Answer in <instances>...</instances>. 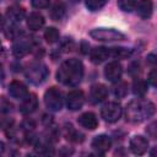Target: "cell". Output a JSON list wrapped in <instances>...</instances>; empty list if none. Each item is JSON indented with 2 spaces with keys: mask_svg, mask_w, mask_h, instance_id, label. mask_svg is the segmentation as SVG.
<instances>
[{
  "mask_svg": "<svg viewBox=\"0 0 157 157\" xmlns=\"http://www.w3.org/2000/svg\"><path fill=\"white\" fill-rule=\"evenodd\" d=\"M83 77V65L81 60L71 58L65 60L56 71V80L65 86H76Z\"/></svg>",
  "mask_w": 157,
  "mask_h": 157,
  "instance_id": "6da1fadb",
  "label": "cell"
},
{
  "mask_svg": "<svg viewBox=\"0 0 157 157\" xmlns=\"http://www.w3.org/2000/svg\"><path fill=\"white\" fill-rule=\"evenodd\" d=\"M155 114V104L146 99H134L126 104L125 117L130 123H141Z\"/></svg>",
  "mask_w": 157,
  "mask_h": 157,
  "instance_id": "7a4b0ae2",
  "label": "cell"
},
{
  "mask_svg": "<svg viewBox=\"0 0 157 157\" xmlns=\"http://www.w3.org/2000/svg\"><path fill=\"white\" fill-rule=\"evenodd\" d=\"M90 36L96 39V40H102V42H114V40H123L125 39V34L121 33L118 29L114 28H105V27H99L94 28L90 32Z\"/></svg>",
  "mask_w": 157,
  "mask_h": 157,
  "instance_id": "3957f363",
  "label": "cell"
},
{
  "mask_svg": "<svg viewBox=\"0 0 157 157\" xmlns=\"http://www.w3.org/2000/svg\"><path fill=\"white\" fill-rule=\"evenodd\" d=\"M44 104L52 112H59L63 108V96L59 88L50 87L44 93Z\"/></svg>",
  "mask_w": 157,
  "mask_h": 157,
  "instance_id": "277c9868",
  "label": "cell"
},
{
  "mask_svg": "<svg viewBox=\"0 0 157 157\" xmlns=\"http://www.w3.org/2000/svg\"><path fill=\"white\" fill-rule=\"evenodd\" d=\"M26 76L27 78L34 83V85H38L40 82H43L47 76H48V69L44 64H40V63H36V64H32L31 66H28L27 71H26Z\"/></svg>",
  "mask_w": 157,
  "mask_h": 157,
  "instance_id": "5b68a950",
  "label": "cell"
},
{
  "mask_svg": "<svg viewBox=\"0 0 157 157\" xmlns=\"http://www.w3.org/2000/svg\"><path fill=\"white\" fill-rule=\"evenodd\" d=\"M121 107L117 102H109L101 109V117L107 123H115L121 117Z\"/></svg>",
  "mask_w": 157,
  "mask_h": 157,
  "instance_id": "8992f818",
  "label": "cell"
},
{
  "mask_svg": "<svg viewBox=\"0 0 157 157\" xmlns=\"http://www.w3.org/2000/svg\"><path fill=\"white\" fill-rule=\"evenodd\" d=\"M85 103V96L83 92L80 90H74L67 93L66 96V105L70 110H78L82 108Z\"/></svg>",
  "mask_w": 157,
  "mask_h": 157,
  "instance_id": "52a82bcc",
  "label": "cell"
},
{
  "mask_svg": "<svg viewBox=\"0 0 157 157\" xmlns=\"http://www.w3.org/2000/svg\"><path fill=\"white\" fill-rule=\"evenodd\" d=\"M92 148L97 152V153H101V155H104L105 152L109 151V148L112 147V140L108 135H104V134H101V135H97L93 140H92V144H91Z\"/></svg>",
  "mask_w": 157,
  "mask_h": 157,
  "instance_id": "ba28073f",
  "label": "cell"
},
{
  "mask_svg": "<svg viewBox=\"0 0 157 157\" xmlns=\"http://www.w3.org/2000/svg\"><path fill=\"white\" fill-rule=\"evenodd\" d=\"M121 74H123V67L118 61H110L104 67V76L110 82H118L121 77Z\"/></svg>",
  "mask_w": 157,
  "mask_h": 157,
  "instance_id": "9c48e42d",
  "label": "cell"
},
{
  "mask_svg": "<svg viewBox=\"0 0 157 157\" xmlns=\"http://www.w3.org/2000/svg\"><path fill=\"white\" fill-rule=\"evenodd\" d=\"M130 151L134 155L141 156L144 153H146V151L148 150V141L146 137L141 136V135H136L130 140Z\"/></svg>",
  "mask_w": 157,
  "mask_h": 157,
  "instance_id": "30bf717a",
  "label": "cell"
},
{
  "mask_svg": "<svg viewBox=\"0 0 157 157\" xmlns=\"http://www.w3.org/2000/svg\"><path fill=\"white\" fill-rule=\"evenodd\" d=\"M28 90L26 87V85L21 81H17V80H13L10 82L9 85V94L15 98V99H23L27 94H28Z\"/></svg>",
  "mask_w": 157,
  "mask_h": 157,
  "instance_id": "8fae6325",
  "label": "cell"
},
{
  "mask_svg": "<svg viewBox=\"0 0 157 157\" xmlns=\"http://www.w3.org/2000/svg\"><path fill=\"white\" fill-rule=\"evenodd\" d=\"M38 107V99L34 93H28L23 99L20 105V112L22 114H31L33 113Z\"/></svg>",
  "mask_w": 157,
  "mask_h": 157,
  "instance_id": "7c38bea8",
  "label": "cell"
},
{
  "mask_svg": "<svg viewBox=\"0 0 157 157\" xmlns=\"http://www.w3.org/2000/svg\"><path fill=\"white\" fill-rule=\"evenodd\" d=\"M107 96H108V88L104 85L97 83L91 87L90 98L92 103H101L107 98Z\"/></svg>",
  "mask_w": 157,
  "mask_h": 157,
  "instance_id": "4fadbf2b",
  "label": "cell"
},
{
  "mask_svg": "<svg viewBox=\"0 0 157 157\" xmlns=\"http://www.w3.org/2000/svg\"><path fill=\"white\" fill-rule=\"evenodd\" d=\"M77 123L82 128L88 129V130H94L98 126V119H97L96 114L92 112H86V113L81 114L77 119Z\"/></svg>",
  "mask_w": 157,
  "mask_h": 157,
  "instance_id": "5bb4252c",
  "label": "cell"
},
{
  "mask_svg": "<svg viewBox=\"0 0 157 157\" xmlns=\"http://www.w3.org/2000/svg\"><path fill=\"white\" fill-rule=\"evenodd\" d=\"M109 56H110L109 55V48H105V47H97V48L92 49L90 53V58H91V61L93 64H101L105 59H108Z\"/></svg>",
  "mask_w": 157,
  "mask_h": 157,
  "instance_id": "9a60e30c",
  "label": "cell"
},
{
  "mask_svg": "<svg viewBox=\"0 0 157 157\" xmlns=\"http://www.w3.org/2000/svg\"><path fill=\"white\" fill-rule=\"evenodd\" d=\"M44 17L40 12H32L27 17V27L31 31H38L44 26Z\"/></svg>",
  "mask_w": 157,
  "mask_h": 157,
  "instance_id": "2e32d148",
  "label": "cell"
},
{
  "mask_svg": "<svg viewBox=\"0 0 157 157\" xmlns=\"http://www.w3.org/2000/svg\"><path fill=\"white\" fill-rule=\"evenodd\" d=\"M6 16L13 21V22H21L25 17H26V11L22 6L18 5H12L10 7H7L6 10Z\"/></svg>",
  "mask_w": 157,
  "mask_h": 157,
  "instance_id": "e0dca14e",
  "label": "cell"
},
{
  "mask_svg": "<svg viewBox=\"0 0 157 157\" xmlns=\"http://www.w3.org/2000/svg\"><path fill=\"white\" fill-rule=\"evenodd\" d=\"M137 6V13L141 18H150L153 11V2L152 0H141Z\"/></svg>",
  "mask_w": 157,
  "mask_h": 157,
  "instance_id": "ac0fdd59",
  "label": "cell"
},
{
  "mask_svg": "<svg viewBox=\"0 0 157 157\" xmlns=\"http://www.w3.org/2000/svg\"><path fill=\"white\" fill-rule=\"evenodd\" d=\"M28 52H29V45H28L26 42H23V40H20V42L15 43L13 47H12V53H13V55L17 56V58L25 56Z\"/></svg>",
  "mask_w": 157,
  "mask_h": 157,
  "instance_id": "d6986e66",
  "label": "cell"
},
{
  "mask_svg": "<svg viewBox=\"0 0 157 157\" xmlns=\"http://www.w3.org/2000/svg\"><path fill=\"white\" fill-rule=\"evenodd\" d=\"M65 16V5L63 2H56L50 10V17L54 21H60Z\"/></svg>",
  "mask_w": 157,
  "mask_h": 157,
  "instance_id": "ffe728a7",
  "label": "cell"
},
{
  "mask_svg": "<svg viewBox=\"0 0 157 157\" xmlns=\"http://www.w3.org/2000/svg\"><path fill=\"white\" fill-rule=\"evenodd\" d=\"M131 50L128 49V48H123V47H115V48H109V55L113 56V58H119V59H123V58H128L131 55Z\"/></svg>",
  "mask_w": 157,
  "mask_h": 157,
  "instance_id": "44dd1931",
  "label": "cell"
},
{
  "mask_svg": "<svg viewBox=\"0 0 157 157\" xmlns=\"http://www.w3.org/2000/svg\"><path fill=\"white\" fill-rule=\"evenodd\" d=\"M132 92L135 96H144L147 92V82L139 78L132 85Z\"/></svg>",
  "mask_w": 157,
  "mask_h": 157,
  "instance_id": "7402d4cb",
  "label": "cell"
},
{
  "mask_svg": "<svg viewBox=\"0 0 157 157\" xmlns=\"http://www.w3.org/2000/svg\"><path fill=\"white\" fill-rule=\"evenodd\" d=\"M137 0H118V6L124 12H131L136 9Z\"/></svg>",
  "mask_w": 157,
  "mask_h": 157,
  "instance_id": "603a6c76",
  "label": "cell"
},
{
  "mask_svg": "<svg viewBox=\"0 0 157 157\" xmlns=\"http://www.w3.org/2000/svg\"><path fill=\"white\" fill-rule=\"evenodd\" d=\"M44 38L48 43H55L59 40V31L55 27H48L44 32Z\"/></svg>",
  "mask_w": 157,
  "mask_h": 157,
  "instance_id": "cb8c5ba5",
  "label": "cell"
},
{
  "mask_svg": "<svg viewBox=\"0 0 157 157\" xmlns=\"http://www.w3.org/2000/svg\"><path fill=\"white\" fill-rule=\"evenodd\" d=\"M107 2H108V0H86V6L90 11H98Z\"/></svg>",
  "mask_w": 157,
  "mask_h": 157,
  "instance_id": "d4e9b609",
  "label": "cell"
},
{
  "mask_svg": "<svg viewBox=\"0 0 157 157\" xmlns=\"http://www.w3.org/2000/svg\"><path fill=\"white\" fill-rule=\"evenodd\" d=\"M126 93H128V85L125 82H119L118 81V83L114 87V94L119 98H123V97H125Z\"/></svg>",
  "mask_w": 157,
  "mask_h": 157,
  "instance_id": "484cf974",
  "label": "cell"
},
{
  "mask_svg": "<svg viewBox=\"0 0 157 157\" xmlns=\"http://www.w3.org/2000/svg\"><path fill=\"white\" fill-rule=\"evenodd\" d=\"M5 34H6V37L9 39H17L22 34V31H21V28H18L16 26H11V27L7 28V31L5 32Z\"/></svg>",
  "mask_w": 157,
  "mask_h": 157,
  "instance_id": "4316f807",
  "label": "cell"
},
{
  "mask_svg": "<svg viewBox=\"0 0 157 157\" xmlns=\"http://www.w3.org/2000/svg\"><path fill=\"white\" fill-rule=\"evenodd\" d=\"M49 1L50 0H31L33 7H36V9H45V7H48Z\"/></svg>",
  "mask_w": 157,
  "mask_h": 157,
  "instance_id": "83f0119b",
  "label": "cell"
},
{
  "mask_svg": "<svg viewBox=\"0 0 157 157\" xmlns=\"http://www.w3.org/2000/svg\"><path fill=\"white\" fill-rule=\"evenodd\" d=\"M147 81H148V82H150L152 86H156V70H152V71L150 72Z\"/></svg>",
  "mask_w": 157,
  "mask_h": 157,
  "instance_id": "f1b7e54d",
  "label": "cell"
},
{
  "mask_svg": "<svg viewBox=\"0 0 157 157\" xmlns=\"http://www.w3.org/2000/svg\"><path fill=\"white\" fill-rule=\"evenodd\" d=\"M155 126H156V124L152 123V124L147 128V132H148V134L151 135V137H153V139H155V136H156V132H155V129H156V128H155Z\"/></svg>",
  "mask_w": 157,
  "mask_h": 157,
  "instance_id": "f546056e",
  "label": "cell"
},
{
  "mask_svg": "<svg viewBox=\"0 0 157 157\" xmlns=\"http://www.w3.org/2000/svg\"><path fill=\"white\" fill-rule=\"evenodd\" d=\"M4 26H5V18H4V16L0 13V29H2Z\"/></svg>",
  "mask_w": 157,
  "mask_h": 157,
  "instance_id": "4dcf8cb0",
  "label": "cell"
},
{
  "mask_svg": "<svg viewBox=\"0 0 157 157\" xmlns=\"http://www.w3.org/2000/svg\"><path fill=\"white\" fill-rule=\"evenodd\" d=\"M4 151H5V145H4L2 141H0V155H1Z\"/></svg>",
  "mask_w": 157,
  "mask_h": 157,
  "instance_id": "1f68e13d",
  "label": "cell"
},
{
  "mask_svg": "<svg viewBox=\"0 0 157 157\" xmlns=\"http://www.w3.org/2000/svg\"><path fill=\"white\" fill-rule=\"evenodd\" d=\"M72 1H74V2H78L80 0H72Z\"/></svg>",
  "mask_w": 157,
  "mask_h": 157,
  "instance_id": "d6a6232c",
  "label": "cell"
},
{
  "mask_svg": "<svg viewBox=\"0 0 157 157\" xmlns=\"http://www.w3.org/2000/svg\"><path fill=\"white\" fill-rule=\"evenodd\" d=\"M0 48H1V43H0Z\"/></svg>",
  "mask_w": 157,
  "mask_h": 157,
  "instance_id": "836d02e7",
  "label": "cell"
}]
</instances>
